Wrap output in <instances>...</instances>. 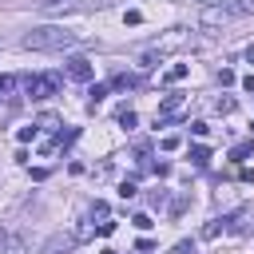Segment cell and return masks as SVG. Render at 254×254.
Returning a JSON list of instances; mask_svg holds the SVG:
<instances>
[{
	"mask_svg": "<svg viewBox=\"0 0 254 254\" xmlns=\"http://www.w3.org/2000/svg\"><path fill=\"white\" fill-rule=\"evenodd\" d=\"M79 36L75 32H64V28H36L24 36V48H36V52H56V48H71Z\"/></svg>",
	"mask_w": 254,
	"mask_h": 254,
	"instance_id": "1",
	"label": "cell"
},
{
	"mask_svg": "<svg viewBox=\"0 0 254 254\" xmlns=\"http://www.w3.org/2000/svg\"><path fill=\"white\" fill-rule=\"evenodd\" d=\"M246 12H254V0H234V4H210V8H202L198 12V24H226L230 16H246Z\"/></svg>",
	"mask_w": 254,
	"mask_h": 254,
	"instance_id": "2",
	"label": "cell"
},
{
	"mask_svg": "<svg viewBox=\"0 0 254 254\" xmlns=\"http://www.w3.org/2000/svg\"><path fill=\"white\" fill-rule=\"evenodd\" d=\"M24 91H28L36 103H44V99L60 95V75H56V71H40V75H28V79H24Z\"/></svg>",
	"mask_w": 254,
	"mask_h": 254,
	"instance_id": "3",
	"label": "cell"
},
{
	"mask_svg": "<svg viewBox=\"0 0 254 254\" xmlns=\"http://www.w3.org/2000/svg\"><path fill=\"white\" fill-rule=\"evenodd\" d=\"M183 111V91H167L163 99H159V111H155V127H167L175 115Z\"/></svg>",
	"mask_w": 254,
	"mask_h": 254,
	"instance_id": "4",
	"label": "cell"
},
{
	"mask_svg": "<svg viewBox=\"0 0 254 254\" xmlns=\"http://www.w3.org/2000/svg\"><path fill=\"white\" fill-rule=\"evenodd\" d=\"M95 75V64L87 60V56H71L67 60V79H75V83H87Z\"/></svg>",
	"mask_w": 254,
	"mask_h": 254,
	"instance_id": "5",
	"label": "cell"
},
{
	"mask_svg": "<svg viewBox=\"0 0 254 254\" xmlns=\"http://www.w3.org/2000/svg\"><path fill=\"white\" fill-rule=\"evenodd\" d=\"M250 218H254V202L238 206V210L226 218V230H230V234H246V230H250Z\"/></svg>",
	"mask_w": 254,
	"mask_h": 254,
	"instance_id": "6",
	"label": "cell"
},
{
	"mask_svg": "<svg viewBox=\"0 0 254 254\" xmlns=\"http://www.w3.org/2000/svg\"><path fill=\"white\" fill-rule=\"evenodd\" d=\"M190 75V64H175V67H167V75H163V83L171 87V83H183Z\"/></svg>",
	"mask_w": 254,
	"mask_h": 254,
	"instance_id": "7",
	"label": "cell"
},
{
	"mask_svg": "<svg viewBox=\"0 0 254 254\" xmlns=\"http://www.w3.org/2000/svg\"><path fill=\"white\" fill-rule=\"evenodd\" d=\"M187 159H190V163H194V167H206V163H210V147H202V143H194V147H190V155H187Z\"/></svg>",
	"mask_w": 254,
	"mask_h": 254,
	"instance_id": "8",
	"label": "cell"
},
{
	"mask_svg": "<svg viewBox=\"0 0 254 254\" xmlns=\"http://www.w3.org/2000/svg\"><path fill=\"white\" fill-rule=\"evenodd\" d=\"M111 87H119V91H135V87H139V75H115Z\"/></svg>",
	"mask_w": 254,
	"mask_h": 254,
	"instance_id": "9",
	"label": "cell"
},
{
	"mask_svg": "<svg viewBox=\"0 0 254 254\" xmlns=\"http://www.w3.org/2000/svg\"><path fill=\"white\" fill-rule=\"evenodd\" d=\"M222 230H226V218H210V222L202 226V238H218Z\"/></svg>",
	"mask_w": 254,
	"mask_h": 254,
	"instance_id": "10",
	"label": "cell"
},
{
	"mask_svg": "<svg viewBox=\"0 0 254 254\" xmlns=\"http://www.w3.org/2000/svg\"><path fill=\"white\" fill-rule=\"evenodd\" d=\"M250 151H254V139H250V143H234V147H230V159H234V163H242Z\"/></svg>",
	"mask_w": 254,
	"mask_h": 254,
	"instance_id": "11",
	"label": "cell"
},
{
	"mask_svg": "<svg viewBox=\"0 0 254 254\" xmlns=\"http://www.w3.org/2000/svg\"><path fill=\"white\" fill-rule=\"evenodd\" d=\"M135 194H139V183H135V179H123V183H119V198L127 202V198H135Z\"/></svg>",
	"mask_w": 254,
	"mask_h": 254,
	"instance_id": "12",
	"label": "cell"
},
{
	"mask_svg": "<svg viewBox=\"0 0 254 254\" xmlns=\"http://www.w3.org/2000/svg\"><path fill=\"white\" fill-rule=\"evenodd\" d=\"M135 123H139V119H135V111H131V107H123V111H119V127H123V131H135Z\"/></svg>",
	"mask_w": 254,
	"mask_h": 254,
	"instance_id": "13",
	"label": "cell"
},
{
	"mask_svg": "<svg viewBox=\"0 0 254 254\" xmlns=\"http://www.w3.org/2000/svg\"><path fill=\"white\" fill-rule=\"evenodd\" d=\"M107 87H111V83H91V91H87V95H91V107H95V103L107 95Z\"/></svg>",
	"mask_w": 254,
	"mask_h": 254,
	"instance_id": "14",
	"label": "cell"
},
{
	"mask_svg": "<svg viewBox=\"0 0 254 254\" xmlns=\"http://www.w3.org/2000/svg\"><path fill=\"white\" fill-rule=\"evenodd\" d=\"M131 222H135L139 230H151V226H155V222H151V214H143V210H139V214H131Z\"/></svg>",
	"mask_w": 254,
	"mask_h": 254,
	"instance_id": "15",
	"label": "cell"
},
{
	"mask_svg": "<svg viewBox=\"0 0 254 254\" xmlns=\"http://www.w3.org/2000/svg\"><path fill=\"white\" fill-rule=\"evenodd\" d=\"M4 254H24V242L20 238H4Z\"/></svg>",
	"mask_w": 254,
	"mask_h": 254,
	"instance_id": "16",
	"label": "cell"
},
{
	"mask_svg": "<svg viewBox=\"0 0 254 254\" xmlns=\"http://www.w3.org/2000/svg\"><path fill=\"white\" fill-rule=\"evenodd\" d=\"M234 107H238V103H234V99H230V95H222V99H218V115H230V111H234Z\"/></svg>",
	"mask_w": 254,
	"mask_h": 254,
	"instance_id": "17",
	"label": "cell"
},
{
	"mask_svg": "<svg viewBox=\"0 0 254 254\" xmlns=\"http://www.w3.org/2000/svg\"><path fill=\"white\" fill-rule=\"evenodd\" d=\"M36 135H40V127H36V123H32V127H20V143H32Z\"/></svg>",
	"mask_w": 254,
	"mask_h": 254,
	"instance_id": "18",
	"label": "cell"
},
{
	"mask_svg": "<svg viewBox=\"0 0 254 254\" xmlns=\"http://www.w3.org/2000/svg\"><path fill=\"white\" fill-rule=\"evenodd\" d=\"M16 91V79L12 75H0V95H12Z\"/></svg>",
	"mask_w": 254,
	"mask_h": 254,
	"instance_id": "19",
	"label": "cell"
},
{
	"mask_svg": "<svg viewBox=\"0 0 254 254\" xmlns=\"http://www.w3.org/2000/svg\"><path fill=\"white\" fill-rule=\"evenodd\" d=\"M123 24H131V28H135V24H143V12H139V8H131V12L123 16Z\"/></svg>",
	"mask_w": 254,
	"mask_h": 254,
	"instance_id": "20",
	"label": "cell"
},
{
	"mask_svg": "<svg viewBox=\"0 0 254 254\" xmlns=\"http://www.w3.org/2000/svg\"><path fill=\"white\" fill-rule=\"evenodd\" d=\"M179 143H183V139H179V135H167V139H163V143H159V147H163V151H179Z\"/></svg>",
	"mask_w": 254,
	"mask_h": 254,
	"instance_id": "21",
	"label": "cell"
},
{
	"mask_svg": "<svg viewBox=\"0 0 254 254\" xmlns=\"http://www.w3.org/2000/svg\"><path fill=\"white\" fill-rule=\"evenodd\" d=\"M175 254H198V250H194V242H190V238H183V242L175 246Z\"/></svg>",
	"mask_w": 254,
	"mask_h": 254,
	"instance_id": "22",
	"label": "cell"
},
{
	"mask_svg": "<svg viewBox=\"0 0 254 254\" xmlns=\"http://www.w3.org/2000/svg\"><path fill=\"white\" fill-rule=\"evenodd\" d=\"M155 60H159L155 52H143V56H139V67H155Z\"/></svg>",
	"mask_w": 254,
	"mask_h": 254,
	"instance_id": "23",
	"label": "cell"
},
{
	"mask_svg": "<svg viewBox=\"0 0 254 254\" xmlns=\"http://www.w3.org/2000/svg\"><path fill=\"white\" fill-rule=\"evenodd\" d=\"M218 83H222V87H230V83H234V71H230V67H222V71H218Z\"/></svg>",
	"mask_w": 254,
	"mask_h": 254,
	"instance_id": "24",
	"label": "cell"
},
{
	"mask_svg": "<svg viewBox=\"0 0 254 254\" xmlns=\"http://www.w3.org/2000/svg\"><path fill=\"white\" fill-rule=\"evenodd\" d=\"M206 131H210V127H206V123H202V119H194V123H190V135H198V139H202V135H206Z\"/></svg>",
	"mask_w": 254,
	"mask_h": 254,
	"instance_id": "25",
	"label": "cell"
},
{
	"mask_svg": "<svg viewBox=\"0 0 254 254\" xmlns=\"http://www.w3.org/2000/svg\"><path fill=\"white\" fill-rule=\"evenodd\" d=\"M242 87H246V91H254V71H250V75H242Z\"/></svg>",
	"mask_w": 254,
	"mask_h": 254,
	"instance_id": "26",
	"label": "cell"
},
{
	"mask_svg": "<svg viewBox=\"0 0 254 254\" xmlns=\"http://www.w3.org/2000/svg\"><path fill=\"white\" fill-rule=\"evenodd\" d=\"M246 64H254V44H250V48H246Z\"/></svg>",
	"mask_w": 254,
	"mask_h": 254,
	"instance_id": "27",
	"label": "cell"
},
{
	"mask_svg": "<svg viewBox=\"0 0 254 254\" xmlns=\"http://www.w3.org/2000/svg\"><path fill=\"white\" fill-rule=\"evenodd\" d=\"M250 131H254V123H250Z\"/></svg>",
	"mask_w": 254,
	"mask_h": 254,
	"instance_id": "28",
	"label": "cell"
}]
</instances>
